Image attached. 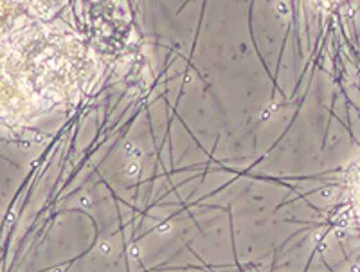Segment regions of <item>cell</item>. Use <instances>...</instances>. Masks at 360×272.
Here are the masks:
<instances>
[{
  "label": "cell",
  "instance_id": "obj_1",
  "mask_svg": "<svg viewBox=\"0 0 360 272\" xmlns=\"http://www.w3.org/2000/svg\"><path fill=\"white\" fill-rule=\"evenodd\" d=\"M128 168H130V169H128V174H131V175L139 171V164H135V162H131V164L128 166Z\"/></svg>",
  "mask_w": 360,
  "mask_h": 272
}]
</instances>
